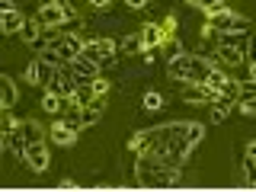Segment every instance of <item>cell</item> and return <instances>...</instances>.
Segmentation results:
<instances>
[{
    "mask_svg": "<svg viewBox=\"0 0 256 192\" xmlns=\"http://www.w3.org/2000/svg\"><path fill=\"white\" fill-rule=\"evenodd\" d=\"M141 106H144V112H160V109H164V93L148 90V93H144V100H141Z\"/></svg>",
    "mask_w": 256,
    "mask_h": 192,
    "instance_id": "cell-24",
    "label": "cell"
},
{
    "mask_svg": "<svg viewBox=\"0 0 256 192\" xmlns=\"http://www.w3.org/2000/svg\"><path fill=\"white\" fill-rule=\"evenodd\" d=\"M77 84H80V77L70 70V64H54V74H52V80H48L45 90H52V93H58V96H68V100H74Z\"/></svg>",
    "mask_w": 256,
    "mask_h": 192,
    "instance_id": "cell-5",
    "label": "cell"
},
{
    "mask_svg": "<svg viewBox=\"0 0 256 192\" xmlns=\"http://www.w3.org/2000/svg\"><path fill=\"white\" fill-rule=\"evenodd\" d=\"M61 122L68 125L70 132H77V134H80V132L86 128V122H84V106H77V102L70 100V102H68V109L61 112Z\"/></svg>",
    "mask_w": 256,
    "mask_h": 192,
    "instance_id": "cell-11",
    "label": "cell"
},
{
    "mask_svg": "<svg viewBox=\"0 0 256 192\" xmlns=\"http://www.w3.org/2000/svg\"><path fill=\"white\" fill-rule=\"evenodd\" d=\"M93 96H96L93 80H80V84H77V93H74V102H77V106H90Z\"/></svg>",
    "mask_w": 256,
    "mask_h": 192,
    "instance_id": "cell-22",
    "label": "cell"
},
{
    "mask_svg": "<svg viewBox=\"0 0 256 192\" xmlns=\"http://www.w3.org/2000/svg\"><path fill=\"white\" fill-rule=\"evenodd\" d=\"M228 80H230V74H228V68H221V64H214V68L208 70V80H205V84L212 86V90H218V93H221V86L228 84Z\"/></svg>",
    "mask_w": 256,
    "mask_h": 192,
    "instance_id": "cell-21",
    "label": "cell"
},
{
    "mask_svg": "<svg viewBox=\"0 0 256 192\" xmlns=\"http://www.w3.org/2000/svg\"><path fill=\"white\" fill-rule=\"evenodd\" d=\"M180 96H182V102H196V106H212V102H218V90H212L208 84H186Z\"/></svg>",
    "mask_w": 256,
    "mask_h": 192,
    "instance_id": "cell-7",
    "label": "cell"
},
{
    "mask_svg": "<svg viewBox=\"0 0 256 192\" xmlns=\"http://www.w3.org/2000/svg\"><path fill=\"white\" fill-rule=\"evenodd\" d=\"M205 26L218 36V32H230V29H244L246 20L240 13H234L230 6H218V10H208L205 13Z\"/></svg>",
    "mask_w": 256,
    "mask_h": 192,
    "instance_id": "cell-4",
    "label": "cell"
},
{
    "mask_svg": "<svg viewBox=\"0 0 256 192\" xmlns=\"http://www.w3.org/2000/svg\"><path fill=\"white\" fill-rule=\"evenodd\" d=\"M16 100H20V90H16V80L13 77H0V109H13Z\"/></svg>",
    "mask_w": 256,
    "mask_h": 192,
    "instance_id": "cell-15",
    "label": "cell"
},
{
    "mask_svg": "<svg viewBox=\"0 0 256 192\" xmlns=\"http://www.w3.org/2000/svg\"><path fill=\"white\" fill-rule=\"evenodd\" d=\"M237 109L244 112V116H256V93L253 96H240V100H237Z\"/></svg>",
    "mask_w": 256,
    "mask_h": 192,
    "instance_id": "cell-27",
    "label": "cell"
},
{
    "mask_svg": "<svg viewBox=\"0 0 256 192\" xmlns=\"http://www.w3.org/2000/svg\"><path fill=\"white\" fill-rule=\"evenodd\" d=\"M52 144H58V148H74V144H77V132H70V128L58 118V122L52 125Z\"/></svg>",
    "mask_w": 256,
    "mask_h": 192,
    "instance_id": "cell-16",
    "label": "cell"
},
{
    "mask_svg": "<svg viewBox=\"0 0 256 192\" xmlns=\"http://www.w3.org/2000/svg\"><path fill=\"white\" fill-rule=\"evenodd\" d=\"M202 138H205V125H202V122H189V141L198 144Z\"/></svg>",
    "mask_w": 256,
    "mask_h": 192,
    "instance_id": "cell-31",
    "label": "cell"
},
{
    "mask_svg": "<svg viewBox=\"0 0 256 192\" xmlns=\"http://www.w3.org/2000/svg\"><path fill=\"white\" fill-rule=\"evenodd\" d=\"M214 68L212 58H205V54H176V58L166 61V74L173 80H180V84H205L208 80V70Z\"/></svg>",
    "mask_w": 256,
    "mask_h": 192,
    "instance_id": "cell-2",
    "label": "cell"
},
{
    "mask_svg": "<svg viewBox=\"0 0 256 192\" xmlns=\"http://www.w3.org/2000/svg\"><path fill=\"white\" fill-rule=\"evenodd\" d=\"M93 4H96V0H93Z\"/></svg>",
    "mask_w": 256,
    "mask_h": 192,
    "instance_id": "cell-41",
    "label": "cell"
},
{
    "mask_svg": "<svg viewBox=\"0 0 256 192\" xmlns=\"http://www.w3.org/2000/svg\"><path fill=\"white\" fill-rule=\"evenodd\" d=\"M134 176H138V186H148V189H173L182 180L180 166L164 164L154 154H138V160H134Z\"/></svg>",
    "mask_w": 256,
    "mask_h": 192,
    "instance_id": "cell-1",
    "label": "cell"
},
{
    "mask_svg": "<svg viewBox=\"0 0 256 192\" xmlns=\"http://www.w3.org/2000/svg\"><path fill=\"white\" fill-rule=\"evenodd\" d=\"M218 100H224V102H230V106H237V100H240V84H237V80H228V84L221 86Z\"/></svg>",
    "mask_w": 256,
    "mask_h": 192,
    "instance_id": "cell-23",
    "label": "cell"
},
{
    "mask_svg": "<svg viewBox=\"0 0 256 192\" xmlns=\"http://www.w3.org/2000/svg\"><path fill=\"white\" fill-rule=\"evenodd\" d=\"M58 189H77V182H74V180H61Z\"/></svg>",
    "mask_w": 256,
    "mask_h": 192,
    "instance_id": "cell-37",
    "label": "cell"
},
{
    "mask_svg": "<svg viewBox=\"0 0 256 192\" xmlns=\"http://www.w3.org/2000/svg\"><path fill=\"white\" fill-rule=\"evenodd\" d=\"M68 96H58V93H52V90H45V96H42V109L48 112V116H61L64 109H68Z\"/></svg>",
    "mask_w": 256,
    "mask_h": 192,
    "instance_id": "cell-17",
    "label": "cell"
},
{
    "mask_svg": "<svg viewBox=\"0 0 256 192\" xmlns=\"http://www.w3.org/2000/svg\"><path fill=\"white\" fill-rule=\"evenodd\" d=\"M84 58H90L100 64V70H106V68H116L118 64V45L112 42V38H86V45H84Z\"/></svg>",
    "mask_w": 256,
    "mask_h": 192,
    "instance_id": "cell-3",
    "label": "cell"
},
{
    "mask_svg": "<svg viewBox=\"0 0 256 192\" xmlns=\"http://www.w3.org/2000/svg\"><path fill=\"white\" fill-rule=\"evenodd\" d=\"M246 157H253V160H256V141L246 144Z\"/></svg>",
    "mask_w": 256,
    "mask_h": 192,
    "instance_id": "cell-38",
    "label": "cell"
},
{
    "mask_svg": "<svg viewBox=\"0 0 256 192\" xmlns=\"http://www.w3.org/2000/svg\"><path fill=\"white\" fill-rule=\"evenodd\" d=\"M250 77H253V80H256V61H253V64H250Z\"/></svg>",
    "mask_w": 256,
    "mask_h": 192,
    "instance_id": "cell-40",
    "label": "cell"
},
{
    "mask_svg": "<svg viewBox=\"0 0 256 192\" xmlns=\"http://www.w3.org/2000/svg\"><path fill=\"white\" fill-rule=\"evenodd\" d=\"M52 74H54V64L45 61L42 54H38V58H32L26 68H22V77H26V84H32V86H48Z\"/></svg>",
    "mask_w": 256,
    "mask_h": 192,
    "instance_id": "cell-6",
    "label": "cell"
},
{
    "mask_svg": "<svg viewBox=\"0 0 256 192\" xmlns=\"http://www.w3.org/2000/svg\"><path fill=\"white\" fill-rule=\"evenodd\" d=\"M244 186H256V160L253 157L244 160Z\"/></svg>",
    "mask_w": 256,
    "mask_h": 192,
    "instance_id": "cell-26",
    "label": "cell"
},
{
    "mask_svg": "<svg viewBox=\"0 0 256 192\" xmlns=\"http://www.w3.org/2000/svg\"><path fill=\"white\" fill-rule=\"evenodd\" d=\"M100 116H102L100 106H84V122L86 125H96V122H100Z\"/></svg>",
    "mask_w": 256,
    "mask_h": 192,
    "instance_id": "cell-32",
    "label": "cell"
},
{
    "mask_svg": "<svg viewBox=\"0 0 256 192\" xmlns=\"http://www.w3.org/2000/svg\"><path fill=\"white\" fill-rule=\"evenodd\" d=\"M228 112H230V102H224V100H218V102H212V122H214V125L228 122Z\"/></svg>",
    "mask_w": 256,
    "mask_h": 192,
    "instance_id": "cell-25",
    "label": "cell"
},
{
    "mask_svg": "<svg viewBox=\"0 0 256 192\" xmlns=\"http://www.w3.org/2000/svg\"><path fill=\"white\" fill-rule=\"evenodd\" d=\"M93 90L100 93V96H106V93H109V80L102 77V74H100V77H93Z\"/></svg>",
    "mask_w": 256,
    "mask_h": 192,
    "instance_id": "cell-33",
    "label": "cell"
},
{
    "mask_svg": "<svg viewBox=\"0 0 256 192\" xmlns=\"http://www.w3.org/2000/svg\"><path fill=\"white\" fill-rule=\"evenodd\" d=\"M70 70L80 77V80H93V77H100L102 70H100V64L90 61V58H84V54H77L74 61H70Z\"/></svg>",
    "mask_w": 256,
    "mask_h": 192,
    "instance_id": "cell-14",
    "label": "cell"
},
{
    "mask_svg": "<svg viewBox=\"0 0 256 192\" xmlns=\"http://www.w3.org/2000/svg\"><path fill=\"white\" fill-rule=\"evenodd\" d=\"M144 4H148V0H125L128 10H144Z\"/></svg>",
    "mask_w": 256,
    "mask_h": 192,
    "instance_id": "cell-36",
    "label": "cell"
},
{
    "mask_svg": "<svg viewBox=\"0 0 256 192\" xmlns=\"http://www.w3.org/2000/svg\"><path fill=\"white\" fill-rule=\"evenodd\" d=\"M26 26V16L20 10H0V32L4 36H13V32H20Z\"/></svg>",
    "mask_w": 256,
    "mask_h": 192,
    "instance_id": "cell-12",
    "label": "cell"
},
{
    "mask_svg": "<svg viewBox=\"0 0 256 192\" xmlns=\"http://www.w3.org/2000/svg\"><path fill=\"white\" fill-rule=\"evenodd\" d=\"M16 128H20V132L26 134V141H29V144H32V141H45V128L38 125L36 118H22V122L16 125Z\"/></svg>",
    "mask_w": 256,
    "mask_h": 192,
    "instance_id": "cell-19",
    "label": "cell"
},
{
    "mask_svg": "<svg viewBox=\"0 0 256 192\" xmlns=\"http://www.w3.org/2000/svg\"><path fill=\"white\" fill-rule=\"evenodd\" d=\"M0 10H16V4L13 0H0Z\"/></svg>",
    "mask_w": 256,
    "mask_h": 192,
    "instance_id": "cell-39",
    "label": "cell"
},
{
    "mask_svg": "<svg viewBox=\"0 0 256 192\" xmlns=\"http://www.w3.org/2000/svg\"><path fill=\"white\" fill-rule=\"evenodd\" d=\"M164 52H166V58H176V54L182 52L180 38H176V36H170V38H166V42H164Z\"/></svg>",
    "mask_w": 256,
    "mask_h": 192,
    "instance_id": "cell-30",
    "label": "cell"
},
{
    "mask_svg": "<svg viewBox=\"0 0 256 192\" xmlns=\"http://www.w3.org/2000/svg\"><path fill=\"white\" fill-rule=\"evenodd\" d=\"M212 61L221 64V68H228V70H234V68H240V64L246 61V52L244 48H234V45H218L214 54H212Z\"/></svg>",
    "mask_w": 256,
    "mask_h": 192,
    "instance_id": "cell-9",
    "label": "cell"
},
{
    "mask_svg": "<svg viewBox=\"0 0 256 192\" xmlns=\"http://www.w3.org/2000/svg\"><path fill=\"white\" fill-rule=\"evenodd\" d=\"M170 38V32H166L160 22H144L141 26V42H144V48H164V42Z\"/></svg>",
    "mask_w": 256,
    "mask_h": 192,
    "instance_id": "cell-10",
    "label": "cell"
},
{
    "mask_svg": "<svg viewBox=\"0 0 256 192\" xmlns=\"http://www.w3.org/2000/svg\"><path fill=\"white\" fill-rule=\"evenodd\" d=\"M189 6H198V10H218V6H224V0H186Z\"/></svg>",
    "mask_w": 256,
    "mask_h": 192,
    "instance_id": "cell-28",
    "label": "cell"
},
{
    "mask_svg": "<svg viewBox=\"0 0 256 192\" xmlns=\"http://www.w3.org/2000/svg\"><path fill=\"white\" fill-rule=\"evenodd\" d=\"M48 160H52V157H48V144L45 141H32L26 148V160H22V164H26L32 173H45Z\"/></svg>",
    "mask_w": 256,
    "mask_h": 192,
    "instance_id": "cell-8",
    "label": "cell"
},
{
    "mask_svg": "<svg viewBox=\"0 0 256 192\" xmlns=\"http://www.w3.org/2000/svg\"><path fill=\"white\" fill-rule=\"evenodd\" d=\"M4 148L10 150L13 157H20V160H26V148H29V141H26V134L16 128V132H6L4 134Z\"/></svg>",
    "mask_w": 256,
    "mask_h": 192,
    "instance_id": "cell-13",
    "label": "cell"
},
{
    "mask_svg": "<svg viewBox=\"0 0 256 192\" xmlns=\"http://www.w3.org/2000/svg\"><path fill=\"white\" fill-rule=\"evenodd\" d=\"M16 125H20V122H16V118H13V112L10 109H4V118H0V132H16Z\"/></svg>",
    "mask_w": 256,
    "mask_h": 192,
    "instance_id": "cell-29",
    "label": "cell"
},
{
    "mask_svg": "<svg viewBox=\"0 0 256 192\" xmlns=\"http://www.w3.org/2000/svg\"><path fill=\"white\" fill-rule=\"evenodd\" d=\"M246 61H256V36H250V45H246Z\"/></svg>",
    "mask_w": 256,
    "mask_h": 192,
    "instance_id": "cell-35",
    "label": "cell"
},
{
    "mask_svg": "<svg viewBox=\"0 0 256 192\" xmlns=\"http://www.w3.org/2000/svg\"><path fill=\"white\" fill-rule=\"evenodd\" d=\"M160 26L170 32V36H176V16H164V22H160Z\"/></svg>",
    "mask_w": 256,
    "mask_h": 192,
    "instance_id": "cell-34",
    "label": "cell"
},
{
    "mask_svg": "<svg viewBox=\"0 0 256 192\" xmlns=\"http://www.w3.org/2000/svg\"><path fill=\"white\" fill-rule=\"evenodd\" d=\"M118 52H122V54H128V58H132V54H141V52H144L141 32H134V36H125L122 42H118Z\"/></svg>",
    "mask_w": 256,
    "mask_h": 192,
    "instance_id": "cell-20",
    "label": "cell"
},
{
    "mask_svg": "<svg viewBox=\"0 0 256 192\" xmlns=\"http://www.w3.org/2000/svg\"><path fill=\"white\" fill-rule=\"evenodd\" d=\"M42 29H45L42 20H38V16H32V20H26V26L20 29V38H22L26 45H36L38 38H42Z\"/></svg>",
    "mask_w": 256,
    "mask_h": 192,
    "instance_id": "cell-18",
    "label": "cell"
}]
</instances>
